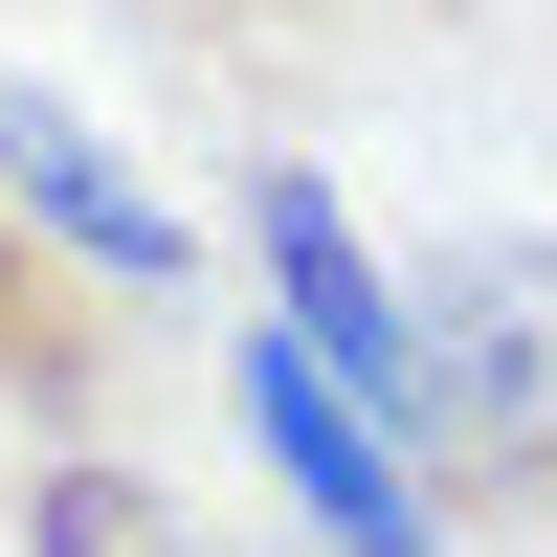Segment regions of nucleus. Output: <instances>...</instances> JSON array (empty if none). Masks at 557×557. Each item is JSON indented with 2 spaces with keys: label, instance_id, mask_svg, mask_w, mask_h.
<instances>
[{
  "label": "nucleus",
  "instance_id": "1",
  "mask_svg": "<svg viewBox=\"0 0 557 557\" xmlns=\"http://www.w3.org/2000/svg\"><path fill=\"white\" fill-rule=\"evenodd\" d=\"M424 312V491L491 535H557V246L469 223L446 268H401Z\"/></svg>",
  "mask_w": 557,
  "mask_h": 557
},
{
  "label": "nucleus",
  "instance_id": "2",
  "mask_svg": "<svg viewBox=\"0 0 557 557\" xmlns=\"http://www.w3.org/2000/svg\"><path fill=\"white\" fill-rule=\"evenodd\" d=\"M89 23H112L134 67L178 89V112H223V134H268V157H290L312 112L401 89L424 45H469L491 0H89Z\"/></svg>",
  "mask_w": 557,
  "mask_h": 557
},
{
  "label": "nucleus",
  "instance_id": "3",
  "mask_svg": "<svg viewBox=\"0 0 557 557\" xmlns=\"http://www.w3.org/2000/svg\"><path fill=\"white\" fill-rule=\"evenodd\" d=\"M246 268H268V335L424 469V312H401V268L357 246V201H335L312 157H246Z\"/></svg>",
  "mask_w": 557,
  "mask_h": 557
},
{
  "label": "nucleus",
  "instance_id": "4",
  "mask_svg": "<svg viewBox=\"0 0 557 557\" xmlns=\"http://www.w3.org/2000/svg\"><path fill=\"white\" fill-rule=\"evenodd\" d=\"M223 401H246V446H268V469H290V513L335 535V557H446V491L401 469V446L357 424V401L312 380L290 335H223Z\"/></svg>",
  "mask_w": 557,
  "mask_h": 557
},
{
  "label": "nucleus",
  "instance_id": "5",
  "mask_svg": "<svg viewBox=\"0 0 557 557\" xmlns=\"http://www.w3.org/2000/svg\"><path fill=\"white\" fill-rule=\"evenodd\" d=\"M0 201H23V246H45V268H89L112 312H134V290H201V223H178L89 112H45V89H0Z\"/></svg>",
  "mask_w": 557,
  "mask_h": 557
},
{
  "label": "nucleus",
  "instance_id": "6",
  "mask_svg": "<svg viewBox=\"0 0 557 557\" xmlns=\"http://www.w3.org/2000/svg\"><path fill=\"white\" fill-rule=\"evenodd\" d=\"M112 380H134V312L89 290V268H45V246H23V201H0V424L89 446V424H112Z\"/></svg>",
  "mask_w": 557,
  "mask_h": 557
},
{
  "label": "nucleus",
  "instance_id": "7",
  "mask_svg": "<svg viewBox=\"0 0 557 557\" xmlns=\"http://www.w3.org/2000/svg\"><path fill=\"white\" fill-rule=\"evenodd\" d=\"M23 557H246V535H201V491L112 469V446H45L23 469Z\"/></svg>",
  "mask_w": 557,
  "mask_h": 557
}]
</instances>
